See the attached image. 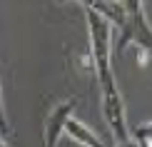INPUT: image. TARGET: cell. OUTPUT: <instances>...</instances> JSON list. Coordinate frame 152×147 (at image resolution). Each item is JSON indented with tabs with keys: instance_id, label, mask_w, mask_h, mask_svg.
I'll list each match as a JSON object with an SVG mask.
<instances>
[{
	"instance_id": "obj_1",
	"label": "cell",
	"mask_w": 152,
	"mask_h": 147,
	"mask_svg": "<svg viewBox=\"0 0 152 147\" xmlns=\"http://www.w3.org/2000/svg\"><path fill=\"white\" fill-rule=\"evenodd\" d=\"M85 18L90 30V60L97 70V78L102 80L112 75V28L115 25L90 8H85Z\"/></svg>"
},
{
	"instance_id": "obj_2",
	"label": "cell",
	"mask_w": 152,
	"mask_h": 147,
	"mask_svg": "<svg viewBox=\"0 0 152 147\" xmlns=\"http://www.w3.org/2000/svg\"><path fill=\"white\" fill-rule=\"evenodd\" d=\"M100 87H102V115L105 122L110 125L112 137L115 142H122V140H130V127H127V115H125V102L122 95L117 90L115 75H107V78L100 80Z\"/></svg>"
},
{
	"instance_id": "obj_3",
	"label": "cell",
	"mask_w": 152,
	"mask_h": 147,
	"mask_svg": "<svg viewBox=\"0 0 152 147\" xmlns=\"http://www.w3.org/2000/svg\"><path fill=\"white\" fill-rule=\"evenodd\" d=\"M75 105H77V102L72 97H67V100H62L60 105H55L53 110H50V115L45 117V125H42V147H55L60 142V135L65 132L67 120L72 117Z\"/></svg>"
},
{
	"instance_id": "obj_4",
	"label": "cell",
	"mask_w": 152,
	"mask_h": 147,
	"mask_svg": "<svg viewBox=\"0 0 152 147\" xmlns=\"http://www.w3.org/2000/svg\"><path fill=\"white\" fill-rule=\"evenodd\" d=\"M65 132H67V135H70L77 145H82V147H105V142L95 135V130H90L85 122H80V120H75V117L67 120Z\"/></svg>"
},
{
	"instance_id": "obj_5",
	"label": "cell",
	"mask_w": 152,
	"mask_h": 147,
	"mask_svg": "<svg viewBox=\"0 0 152 147\" xmlns=\"http://www.w3.org/2000/svg\"><path fill=\"white\" fill-rule=\"evenodd\" d=\"M130 135L137 142V147H152V122H145L140 127H135V132H130Z\"/></svg>"
},
{
	"instance_id": "obj_6",
	"label": "cell",
	"mask_w": 152,
	"mask_h": 147,
	"mask_svg": "<svg viewBox=\"0 0 152 147\" xmlns=\"http://www.w3.org/2000/svg\"><path fill=\"white\" fill-rule=\"evenodd\" d=\"M115 147H137V142H135V140H122V142H115Z\"/></svg>"
},
{
	"instance_id": "obj_7",
	"label": "cell",
	"mask_w": 152,
	"mask_h": 147,
	"mask_svg": "<svg viewBox=\"0 0 152 147\" xmlns=\"http://www.w3.org/2000/svg\"><path fill=\"white\" fill-rule=\"evenodd\" d=\"M58 3H67V0H58ZM77 3H82V5H85V3H87V0H77Z\"/></svg>"
},
{
	"instance_id": "obj_8",
	"label": "cell",
	"mask_w": 152,
	"mask_h": 147,
	"mask_svg": "<svg viewBox=\"0 0 152 147\" xmlns=\"http://www.w3.org/2000/svg\"><path fill=\"white\" fill-rule=\"evenodd\" d=\"M0 147H8V145H5V142H3V137H0Z\"/></svg>"
}]
</instances>
